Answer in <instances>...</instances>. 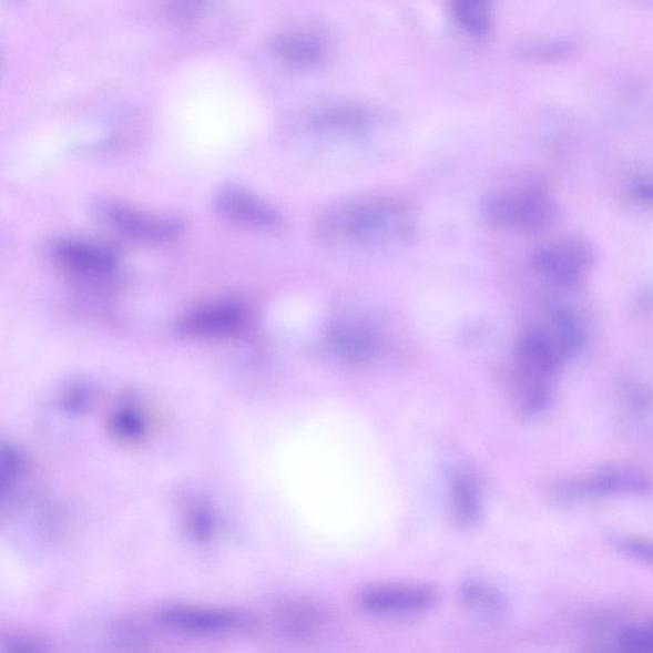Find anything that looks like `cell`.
Wrapping results in <instances>:
<instances>
[{
    "label": "cell",
    "instance_id": "obj_1",
    "mask_svg": "<svg viewBox=\"0 0 653 653\" xmlns=\"http://www.w3.org/2000/svg\"><path fill=\"white\" fill-rule=\"evenodd\" d=\"M322 232L333 239L358 245H381L406 241L411 234V217L400 203L370 198L344 203L329 212Z\"/></svg>",
    "mask_w": 653,
    "mask_h": 653
},
{
    "label": "cell",
    "instance_id": "obj_2",
    "mask_svg": "<svg viewBox=\"0 0 653 653\" xmlns=\"http://www.w3.org/2000/svg\"><path fill=\"white\" fill-rule=\"evenodd\" d=\"M653 479L642 469L630 465H610L584 477L559 483L557 494L567 502H584L609 497H649Z\"/></svg>",
    "mask_w": 653,
    "mask_h": 653
},
{
    "label": "cell",
    "instance_id": "obj_3",
    "mask_svg": "<svg viewBox=\"0 0 653 653\" xmlns=\"http://www.w3.org/2000/svg\"><path fill=\"white\" fill-rule=\"evenodd\" d=\"M481 215L486 222L507 231H538L554 216V207L544 192L522 190L494 194L483 202Z\"/></svg>",
    "mask_w": 653,
    "mask_h": 653
},
{
    "label": "cell",
    "instance_id": "obj_4",
    "mask_svg": "<svg viewBox=\"0 0 653 653\" xmlns=\"http://www.w3.org/2000/svg\"><path fill=\"white\" fill-rule=\"evenodd\" d=\"M592 252L588 243L574 237L542 245L533 254V265L541 275L558 286L579 285L589 273Z\"/></svg>",
    "mask_w": 653,
    "mask_h": 653
},
{
    "label": "cell",
    "instance_id": "obj_5",
    "mask_svg": "<svg viewBox=\"0 0 653 653\" xmlns=\"http://www.w3.org/2000/svg\"><path fill=\"white\" fill-rule=\"evenodd\" d=\"M95 211L105 224L131 239L161 243L173 241L183 233L180 220L144 214L122 203L100 202Z\"/></svg>",
    "mask_w": 653,
    "mask_h": 653
},
{
    "label": "cell",
    "instance_id": "obj_6",
    "mask_svg": "<svg viewBox=\"0 0 653 653\" xmlns=\"http://www.w3.org/2000/svg\"><path fill=\"white\" fill-rule=\"evenodd\" d=\"M436 602V592L421 584H378L360 593V604L381 616H407L426 613Z\"/></svg>",
    "mask_w": 653,
    "mask_h": 653
},
{
    "label": "cell",
    "instance_id": "obj_7",
    "mask_svg": "<svg viewBox=\"0 0 653 653\" xmlns=\"http://www.w3.org/2000/svg\"><path fill=\"white\" fill-rule=\"evenodd\" d=\"M48 252L59 266L80 276H106L116 267L115 253L98 243L59 239L50 243Z\"/></svg>",
    "mask_w": 653,
    "mask_h": 653
},
{
    "label": "cell",
    "instance_id": "obj_8",
    "mask_svg": "<svg viewBox=\"0 0 653 653\" xmlns=\"http://www.w3.org/2000/svg\"><path fill=\"white\" fill-rule=\"evenodd\" d=\"M215 208L227 222L253 228L275 227L282 220L274 206L237 185L217 192Z\"/></svg>",
    "mask_w": 653,
    "mask_h": 653
},
{
    "label": "cell",
    "instance_id": "obj_9",
    "mask_svg": "<svg viewBox=\"0 0 653 653\" xmlns=\"http://www.w3.org/2000/svg\"><path fill=\"white\" fill-rule=\"evenodd\" d=\"M245 319L247 317L239 304H211L186 314L181 322V330L196 337H225L241 330Z\"/></svg>",
    "mask_w": 653,
    "mask_h": 653
},
{
    "label": "cell",
    "instance_id": "obj_10",
    "mask_svg": "<svg viewBox=\"0 0 653 653\" xmlns=\"http://www.w3.org/2000/svg\"><path fill=\"white\" fill-rule=\"evenodd\" d=\"M328 344L338 358L360 364L373 359L378 349V337L367 326L344 322L329 330Z\"/></svg>",
    "mask_w": 653,
    "mask_h": 653
},
{
    "label": "cell",
    "instance_id": "obj_11",
    "mask_svg": "<svg viewBox=\"0 0 653 653\" xmlns=\"http://www.w3.org/2000/svg\"><path fill=\"white\" fill-rule=\"evenodd\" d=\"M275 54L287 64L298 68H314L325 61L326 41L314 33H283L273 41Z\"/></svg>",
    "mask_w": 653,
    "mask_h": 653
},
{
    "label": "cell",
    "instance_id": "obj_12",
    "mask_svg": "<svg viewBox=\"0 0 653 653\" xmlns=\"http://www.w3.org/2000/svg\"><path fill=\"white\" fill-rule=\"evenodd\" d=\"M449 502L457 523L473 528L483 516V500L479 483L468 473H457L449 487Z\"/></svg>",
    "mask_w": 653,
    "mask_h": 653
},
{
    "label": "cell",
    "instance_id": "obj_13",
    "mask_svg": "<svg viewBox=\"0 0 653 653\" xmlns=\"http://www.w3.org/2000/svg\"><path fill=\"white\" fill-rule=\"evenodd\" d=\"M279 622L288 634L307 639L325 630L328 616L324 610L309 602H294L279 612Z\"/></svg>",
    "mask_w": 653,
    "mask_h": 653
},
{
    "label": "cell",
    "instance_id": "obj_14",
    "mask_svg": "<svg viewBox=\"0 0 653 653\" xmlns=\"http://www.w3.org/2000/svg\"><path fill=\"white\" fill-rule=\"evenodd\" d=\"M460 593L471 612L491 619L502 618L507 613L508 604L503 593L491 584L478 580L468 581L462 584Z\"/></svg>",
    "mask_w": 653,
    "mask_h": 653
},
{
    "label": "cell",
    "instance_id": "obj_15",
    "mask_svg": "<svg viewBox=\"0 0 653 653\" xmlns=\"http://www.w3.org/2000/svg\"><path fill=\"white\" fill-rule=\"evenodd\" d=\"M494 0H452V10L460 27L472 38L483 39L493 27Z\"/></svg>",
    "mask_w": 653,
    "mask_h": 653
},
{
    "label": "cell",
    "instance_id": "obj_16",
    "mask_svg": "<svg viewBox=\"0 0 653 653\" xmlns=\"http://www.w3.org/2000/svg\"><path fill=\"white\" fill-rule=\"evenodd\" d=\"M368 122V113L354 106L330 109L317 118V125L319 129L340 132L359 131L364 129Z\"/></svg>",
    "mask_w": 653,
    "mask_h": 653
},
{
    "label": "cell",
    "instance_id": "obj_17",
    "mask_svg": "<svg viewBox=\"0 0 653 653\" xmlns=\"http://www.w3.org/2000/svg\"><path fill=\"white\" fill-rule=\"evenodd\" d=\"M167 621L171 624L188 628L194 631H220L237 623L236 618L227 614L197 613V612H173L169 614Z\"/></svg>",
    "mask_w": 653,
    "mask_h": 653
},
{
    "label": "cell",
    "instance_id": "obj_18",
    "mask_svg": "<svg viewBox=\"0 0 653 653\" xmlns=\"http://www.w3.org/2000/svg\"><path fill=\"white\" fill-rule=\"evenodd\" d=\"M616 646L630 653H653V619L624 626L616 635Z\"/></svg>",
    "mask_w": 653,
    "mask_h": 653
},
{
    "label": "cell",
    "instance_id": "obj_19",
    "mask_svg": "<svg viewBox=\"0 0 653 653\" xmlns=\"http://www.w3.org/2000/svg\"><path fill=\"white\" fill-rule=\"evenodd\" d=\"M614 545L632 561L653 567V539L621 535L614 539Z\"/></svg>",
    "mask_w": 653,
    "mask_h": 653
},
{
    "label": "cell",
    "instance_id": "obj_20",
    "mask_svg": "<svg viewBox=\"0 0 653 653\" xmlns=\"http://www.w3.org/2000/svg\"><path fill=\"white\" fill-rule=\"evenodd\" d=\"M203 0H172V12L176 20L188 21L201 11Z\"/></svg>",
    "mask_w": 653,
    "mask_h": 653
}]
</instances>
